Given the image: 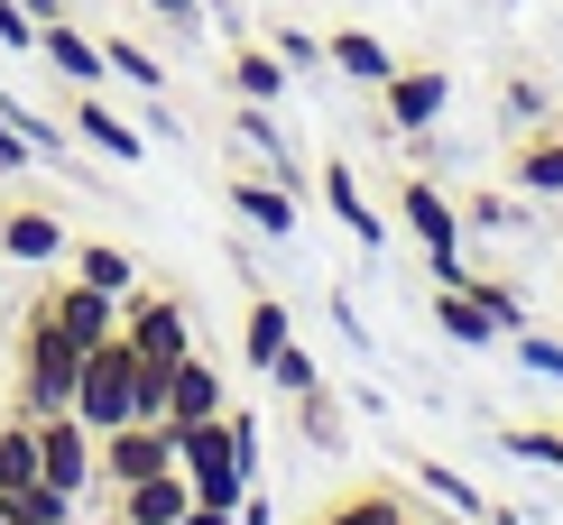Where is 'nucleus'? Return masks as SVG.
I'll use <instances>...</instances> for the list:
<instances>
[{
  "label": "nucleus",
  "instance_id": "1",
  "mask_svg": "<svg viewBox=\"0 0 563 525\" xmlns=\"http://www.w3.org/2000/svg\"><path fill=\"white\" fill-rule=\"evenodd\" d=\"M75 378H84V342L65 332L46 304H29V332H19V396L10 415H65L75 405Z\"/></svg>",
  "mask_w": 563,
  "mask_h": 525
},
{
  "label": "nucleus",
  "instance_id": "2",
  "mask_svg": "<svg viewBox=\"0 0 563 525\" xmlns=\"http://www.w3.org/2000/svg\"><path fill=\"white\" fill-rule=\"evenodd\" d=\"M397 222L416 231L434 286H462V277H472V268H462V212H453V194H443L434 176H407V185H397Z\"/></svg>",
  "mask_w": 563,
  "mask_h": 525
},
{
  "label": "nucleus",
  "instance_id": "3",
  "mask_svg": "<svg viewBox=\"0 0 563 525\" xmlns=\"http://www.w3.org/2000/svg\"><path fill=\"white\" fill-rule=\"evenodd\" d=\"M130 378H139V350L111 332V342L84 350V378H75V405L65 415H84L92 434H111V424H130Z\"/></svg>",
  "mask_w": 563,
  "mask_h": 525
},
{
  "label": "nucleus",
  "instance_id": "4",
  "mask_svg": "<svg viewBox=\"0 0 563 525\" xmlns=\"http://www.w3.org/2000/svg\"><path fill=\"white\" fill-rule=\"evenodd\" d=\"M37 480L56 498L102 489V434H92L84 415H37Z\"/></svg>",
  "mask_w": 563,
  "mask_h": 525
},
{
  "label": "nucleus",
  "instance_id": "5",
  "mask_svg": "<svg viewBox=\"0 0 563 525\" xmlns=\"http://www.w3.org/2000/svg\"><path fill=\"white\" fill-rule=\"evenodd\" d=\"M121 342H130L148 369H176L185 350H195V323H185L176 295H139V286H130V295H121Z\"/></svg>",
  "mask_w": 563,
  "mask_h": 525
},
{
  "label": "nucleus",
  "instance_id": "6",
  "mask_svg": "<svg viewBox=\"0 0 563 525\" xmlns=\"http://www.w3.org/2000/svg\"><path fill=\"white\" fill-rule=\"evenodd\" d=\"M157 470H176V424H111L102 434V489L157 480Z\"/></svg>",
  "mask_w": 563,
  "mask_h": 525
},
{
  "label": "nucleus",
  "instance_id": "7",
  "mask_svg": "<svg viewBox=\"0 0 563 525\" xmlns=\"http://www.w3.org/2000/svg\"><path fill=\"white\" fill-rule=\"evenodd\" d=\"M379 102H388L397 138H426L443 121V102H453V75H443V65H397V75L379 83Z\"/></svg>",
  "mask_w": 563,
  "mask_h": 525
},
{
  "label": "nucleus",
  "instance_id": "8",
  "mask_svg": "<svg viewBox=\"0 0 563 525\" xmlns=\"http://www.w3.org/2000/svg\"><path fill=\"white\" fill-rule=\"evenodd\" d=\"M65 249L75 241H65V222L46 203H10L0 212V268H56Z\"/></svg>",
  "mask_w": 563,
  "mask_h": 525
},
{
  "label": "nucleus",
  "instance_id": "9",
  "mask_svg": "<svg viewBox=\"0 0 563 525\" xmlns=\"http://www.w3.org/2000/svg\"><path fill=\"white\" fill-rule=\"evenodd\" d=\"M46 314H56L65 332H75V342L92 350V342H111V332H121V295H102V286H84V277H65V286H46Z\"/></svg>",
  "mask_w": 563,
  "mask_h": 525
},
{
  "label": "nucleus",
  "instance_id": "10",
  "mask_svg": "<svg viewBox=\"0 0 563 525\" xmlns=\"http://www.w3.org/2000/svg\"><path fill=\"white\" fill-rule=\"evenodd\" d=\"M323 203H333V222H342V231H351L361 249H388V222H379V203L361 194L351 157H323Z\"/></svg>",
  "mask_w": 563,
  "mask_h": 525
},
{
  "label": "nucleus",
  "instance_id": "11",
  "mask_svg": "<svg viewBox=\"0 0 563 525\" xmlns=\"http://www.w3.org/2000/svg\"><path fill=\"white\" fill-rule=\"evenodd\" d=\"M222 369L203 360V350H185V360L167 369V424H203V415H222Z\"/></svg>",
  "mask_w": 563,
  "mask_h": 525
},
{
  "label": "nucleus",
  "instance_id": "12",
  "mask_svg": "<svg viewBox=\"0 0 563 525\" xmlns=\"http://www.w3.org/2000/svg\"><path fill=\"white\" fill-rule=\"evenodd\" d=\"M37 56L56 65L65 83H84V92H92V83L111 75V65H102V37H84V29H65V19H46V29H37Z\"/></svg>",
  "mask_w": 563,
  "mask_h": 525
},
{
  "label": "nucleus",
  "instance_id": "13",
  "mask_svg": "<svg viewBox=\"0 0 563 525\" xmlns=\"http://www.w3.org/2000/svg\"><path fill=\"white\" fill-rule=\"evenodd\" d=\"M75 138H84V148H102L111 166H139V157H148V138H139V130H130L111 102H92V92L75 102Z\"/></svg>",
  "mask_w": 563,
  "mask_h": 525
},
{
  "label": "nucleus",
  "instance_id": "14",
  "mask_svg": "<svg viewBox=\"0 0 563 525\" xmlns=\"http://www.w3.org/2000/svg\"><path fill=\"white\" fill-rule=\"evenodd\" d=\"M185 507H195L185 470H157V480H130V489H121V525H176Z\"/></svg>",
  "mask_w": 563,
  "mask_h": 525
},
{
  "label": "nucleus",
  "instance_id": "15",
  "mask_svg": "<svg viewBox=\"0 0 563 525\" xmlns=\"http://www.w3.org/2000/svg\"><path fill=\"white\" fill-rule=\"evenodd\" d=\"M231 203H241V222L268 231V241H287V231H296V194L277 176H241V185H231Z\"/></svg>",
  "mask_w": 563,
  "mask_h": 525
},
{
  "label": "nucleus",
  "instance_id": "16",
  "mask_svg": "<svg viewBox=\"0 0 563 525\" xmlns=\"http://www.w3.org/2000/svg\"><path fill=\"white\" fill-rule=\"evenodd\" d=\"M323 56H333L351 83H369V92H379V83L397 75V56H388V46L369 37V29H333V37H323Z\"/></svg>",
  "mask_w": 563,
  "mask_h": 525
},
{
  "label": "nucleus",
  "instance_id": "17",
  "mask_svg": "<svg viewBox=\"0 0 563 525\" xmlns=\"http://www.w3.org/2000/svg\"><path fill=\"white\" fill-rule=\"evenodd\" d=\"M434 323H443V342H462V350L508 342V332H499V323H489L481 304H472V286H443V295H434Z\"/></svg>",
  "mask_w": 563,
  "mask_h": 525
},
{
  "label": "nucleus",
  "instance_id": "18",
  "mask_svg": "<svg viewBox=\"0 0 563 525\" xmlns=\"http://www.w3.org/2000/svg\"><path fill=\"white\" fill-rule=\"evenodd\" d=\"M287 342H296L287 304H277V295H250V323H241V360H250V369H268V360H277Z\"/></svg>",
  "mask_w": 563,
  "mask_h": 525
},
{
  "label": "nucleus",
  "instance_id": "19",
  "mask_svg": "<svg viewBox=\"0 0 563 525\" xmlns=\"http://www.w3.org/2000/svg\"><path fill=\"white\" fill-rule=\"evenodd\" d=\"M508 176H518V194H563V130H536L518 157H508Z\"/></svg>",
  "mask_w": 563,
  "mask_h": 525
},
{
  "label": "nucleus",
  "instance_id": "20",
  "mask_svg": "<svg viewBox=\"0 0 563 525\" xmlns=\"http://www.w3.org/2000/svg\"><path fill=\"white\" fill-rule=\"evenodd\" d=\"M37 489V415H0V498Z\"/></svg>",
  "mask_w": 563,
  "mask_h": 525
},
{
  "label": "nucleus",
  "instance_id": "21",
  "mask_svg": "<svg viewBox=\"0 0 563 525\" xmlns=\"http://www.w3.org/2000/svg\"><path fill=\"white\" fill-rule=\"evenodd\" d=\"M65 258H75V277L102 286V295H130V286H139V258L111 249V241H84V249H65Z\"/></svg>",
  "mask_w": 563,
  "mask_h": 525
},
{
  "label": "nucleus",
  "instance_id": "22",
  "mask_svg": "<svg viewBox=\"0 0 563 525\" xmlns=\"http://www.w3.org/2000/svg\"><path fill=\"white\" fill-rule=\"evenodd\" d=\"M231 92H241V102H277V92H287L277 46H241V56H231Z\"/></svg>",
  "mask_w": 563,
  "mask_h": 525
},
{
  "label": "nucleus",
  "instance_id": "23",
  "mask_svg": "<svg viewBox=\"0 0 563 525\" xmlns=\"http://www.w3.org/2000/svg\"><path fill=\"white\" fill-rule=\"evenodd\" d=\"M314 525H416V516L397 507V489H351V498H333Z\"/></svg>",
  "mask_w": 563,
  "mask_h": 525
},
{
  "label": "nucleus",
  "instance_id": "24",
  "mask_svg": "<svg viewBox=\"0 0 563 525\" xmlns=\"http://www.w3.org/2000/svg\"><path fill=\"white\" fill-rule=\"evenodd\" d=\"M102 65H111L121 83H139V92H167V65H157L139 37H102Z\"/></svg>",
  "mask_w": 563,
  "mask_h": 525
},
{
  "label": "nucleus",
  "instance_id": "25",
  "mask_svg": "<svg viewBox=\"0 0 563 525\" xmlns=\"http://www.w3.org/2000/svg\"><path fill=\"white\" fill-rule=\"evenodd\" d=\"M0 516H10V525H75V498H56V489H10V498H0Z\"/></svg>",
  "mask_w": 563,
  "mask_h": 525
},
{
  "label": "nucleus",
  "instance_id": "26",
  "mask_svg": "<svg viewBox=\"0 0 563 525\" xmlns=\"http://www.w3.org/2000/svg\"><path fill=\"white\" fill-rule=\"evenodd\" d=\"M241 138L277 166V185H296V157H287V138H277V111H268V102H250V111H241Z\"/></svg>",
  "mask_w": 563,
  "mask_h": 525
},
{
  "label": "nucleus",
  "instance_id": "27",
  "mask_svg": "<svg viewBox=\"0 0 563 525\" xmlns=\"http://www.w3.org/2000/svg\"><path fill=\"white\" fill-rule=\"evenodd\" d=\"M518 461H536V470H563V424H508L499 434Z\"/></svg>",
  "mask_w": 563,
  "mask_h": 525
},
{
  "label": "nucleus",
  "instance_id": "28",
  "mask_svg": "<svg viewBox=\"0 0 563 525\" xmlns=\"http://www.w3.org/2000/svg\"><path fill=\"white\" fill-rule=\"evenodd\" d=\"M462 286H472V304H481V314H489V323H499V332H527V304H518V295H508V286H499V277H481V268H472V277H462Z\"/></svg>",
  "mask_w": 563,
  "mask_h": 525
},
{
  "label": "nucleus",
  "instance_id": "29",
  "mask_svg": "<svg viewBox=\"0 0 563 525\" xmlns=\"http://www.w3.org/2000/svg\"><path fill=\"white\" fill-rule=\"evenodd\" d=\"M268 378H277L287 396H314V388H323V369H314V350H305V342H287V350H277V360H268Z\"/></svg>",
  "mask_w": 563,
  "mask_h": 525
},
{
  "label": "nucleus",
  "instance_id": "30",
  "mask_svg": "<svg viewBox=\"0 0 563 525\" xmlns=\"http://www.w3.org/2000/svg\"><path fill=\"white\" fill-rule=\"evenodd\" d=\"M416 480H426V489H434L453 516H481V498H472V480H462V470H443V461H416Z\"/></svg>",
  "mask_w": 563,
  "mask_h": 525
},
{
  "label": "nucleus",
  "instance_id": "31",
  "mask_svg": "<svg viewBox=\"0 0 563 525\" xmlns=\"http://www.w3.org/2000/svg\"><path fill=\"white\" fill-rule=\"evenodd\" d=\"M508 342H518V360H527V369L563 378V342H545V332H536V323H527V332H508Z\"/></svg>",
  "mask_w": 563,
  "mask_h": 525
},
{
  "label": "nucleus",
  "instance_id": "32",
  "mask_svg": "<svg viewBox=\"0 0 563 525\" xmlns=\"http://www.w3.org/2000/svg\"><path fill=\"white\" fill-rule=\"evenodd\" d=\"M268 46H277V65H287V75H305V65H323V37H305V29H277Z\"/></svg>",
  "mask_w": 563,
  "mask_h": 525
},
{
  "label": "nucleus",
  "instance_id": "33",
  "mask_svg": "<svg viewBox=\"0 0 563 525\" xmlns=\"http://www.w3.org/2000/svg\"><path fill=\"white\" fill-rule=\"evenodd\" d=\"M0 46H19V56L37 46V19H29V0H0Z\"/></svg>",
  "mask_w": 563,
  "mask_h": 525
},
{
  "label": "nucleus",
  "instance_id": "34",
  "mask_svg": "<svg viewBox=\"0 0 563 525\" xmlns=\"http://www.w3.org/2000/svg\"><path fill=\"white\" fill-rule=\"evenodd\" d=\"M29 157H37V148H29V138H19L10 121H0V176H19V166H29Z\"/></svg>",
  "mask_w": 563,
  "mask_h": 525
},
{
  "label": "nucleus",
  "instance_id": "35",
  "mask_svg": "<svg viewBox=\"0 0 563 525\" xmlns=\"http://www.w3.org/2000/svg\"><path fill=\"white\" fill-rule=\"evenodd\" d=\"M176 525H241V516H231V507H185Z\"/></svg>",
  "mask_w": 563,
  "mask_h": 525
},
{
  "label": "nucleus",
  "instance_id": "36",
  "mask_svg": "<svg viewBox=\"0 0 563 525\" xmlns=\"http://www.w3.org/2000/svg\"><path fill=\"white\" fill-rule=\"evenodd\" d=\"M148 10H167V19H176V29H185V19H195V10H203V0H148Z\"/></svg>",
  "mask_w": 563,
  "mask_h": 525
},
{
  "label": "nucleus",
  "instance_id": "37",
  "mask_svg": "<svg viewBox=\"0 0 563 525\" xmlns=\"http://www.w3.org/2000/svg\"><path fill=\"white\" fill-rule=\"evenodd\" d=\"M0 415H10V405H0Z\"/></svg>",
  "mask_w": 563,
  "mask_h": 525
}]
</instances>
